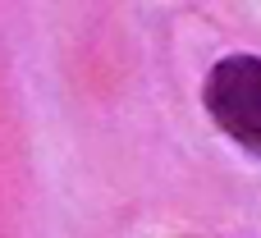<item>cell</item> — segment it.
Instances as JSON below:
<instances>
[{"instance_id":"1","label":"cell","mask_w":261,"mask_h":238,"mask_svg":"<svg viewBox=\"0 0 261 238\" xmlns=\"http://www.w3.org/2000/svg\"><path fill=\"white\" fill-rule=\"evenodd\" d=\"M202 105L234 147L261 161V55L248 50L220 55L206 73Z\"/></svg>"}]
</instances>
